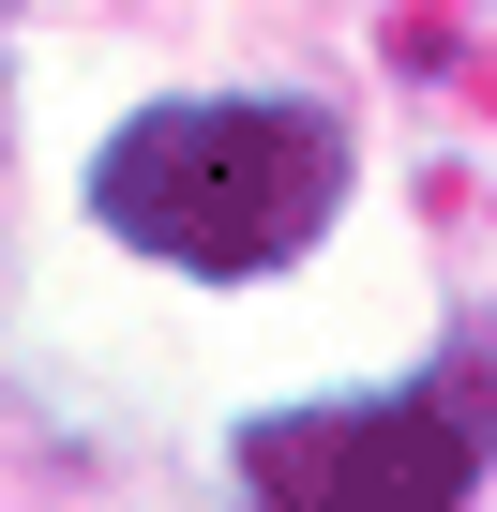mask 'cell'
I'll list each match as a JSON object with an SVG mask.
<instances>
[{
  "instance_id": "cell-1",
  "label": "cell",
  "mask_w": 497,
  "mask_h": 512,
  "mask_svg": "<svg viewBox=\"0 0 497 512\" xmlns=\"http://www.w3.org/2000/svg\"><path fill=\"white\" fill-rule=\"evenodd\" d=\"M91 226L181 287H257L347 211V121L302 91H166L91 151Z\"/></svg>"
},
{
  "instance_id": "cell-2",
  "label": "cell",
  "mask_w": 497,
  "mask_h": 512,
  "mask_svg": "<svg viewBox=\"0 0 497 512\" xmlns=\"http://www.w3.org/2000/svg\"><path fill=\"white\" fill-rule=\"evenodd\" d=\"M226 467L257 512H467L497 467V362L437 347L392 392H317V407H241Z\"/></svg>"
}]
</instances>
